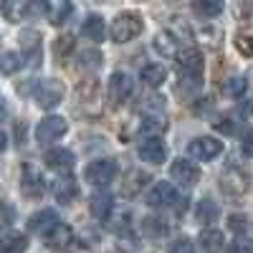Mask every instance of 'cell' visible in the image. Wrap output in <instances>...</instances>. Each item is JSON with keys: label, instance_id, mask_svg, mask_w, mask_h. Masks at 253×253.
Masks as SVG:
<instances>
[{"label": "cell", "instance_id": "obj_13", "mask_svg": "<svg viewBox=\"0 0 253 253\" xmlns=\"http://www.w3.org/2000/svg\"><path fill=\"white\" fill-rule=\"evenodd\" d=\"M170 172H172V177H175L180 185H185V187L195 185V182H198V177H200L198 167H195L193 162H190V160H175Z\"/></svg>", "mask_w": 253, "mask_h": 253}, {"label": "cell", "instance_id": "obj_1", "mask_svg": "<svg viewBox=\"0 0 253 253\" xmlns=\"http://www.w3.org/2000/svg\"><path fill=\"white\" fill-rule=\"evenodd\" d=\"M220 187H223V193L230 195V198L243 195L246 190L251 187V172H248V167H243L241 162H228L225 170L220 172Z\"/></svg>", "mask_w": 253, "mask_h": 253}, {"label": "cell", "instance_id": "obj_25", "mask_svg": "<svg viewBox=\"0 0 253 253\" xmlns=\"http://www.w3.org/2000/svg\"><path fill=\"white\" fill-rule=\"evenodd\" d=\"M236 48H238L241 56L253 58V26H248V28L236 33Z\"/></svg>", "mask_w": 253, "mask_h": 253}, {"label": "cell", "instance_id": "obj_30", "mask_svg": "<svg viewBox=\"0 0 253 253\" xmlns=\"http://www.w3.org/2000/svg\"><path fill=\"white\" fill-rule=\"evenodd\" d=\"M101 66V53L99 51H81L79 56V69L81 71H96Z\"/></svg>", "mask_w": 253, "mask_h": 253}, {"label": "cell", "instance_id": "obj_12", "mask_svg": "<svg viewBox=\"0 0 253 253\" xmlns=\"http://www.w3.org/2000/svg\"><path fill=\"white\" fill-rule=\"evenodd\" d=\"M56 225H58V218H56V210H51V208L38 210L28 220V230L31 233H38V236H48Z\"/></svg>", "mask_w": 253, "mask_h": 253}, {"label": "cell", "instance_id": "obj_15", "mask_svg": "<svg viewBox=\"0 0 253 253\" xmlns=\"http://www.w3.org/2000/svg\"><path fill=\"white\" fill-rule=\"evenodd\" d=\"M46 165L56 172H69L76 165V157H74L71 150H48L46 152Z\"/></svg>", "mask_w": 253, "mask_h": 253}, {"label": "cell", "instance_id": "obj_23", "mask_svg": "<svg viewBox=\"0 0 253 253\" xmlns=\"http://www.w3.org/2000/svg\"><path fill=\"white\" fill-rule=\"evenodd\" d=\"M26 248H28V236L23 233H8L3 243H0L3 253H26Z\"/></svg>", "mask_w": 253, "mask_h": 253}, {"label": "cell", "instance_id": "obj_14", "mask_svg": "<svg viewBox=\"0 0 253 253\" xmlns=\"http://www.w3.org/2000/svg\"><path fill=\"white\" fill-rule=\"evenodd\" d=\"M53 195H56V200H58L61 205L74 203V198L79 195V185H76V180L69 177V175H61V177L53 182Z\"/></svg>", "mask_w": 253, "mask_h": 253}, {"label": "cell", "instance_id": "obj_37", "mask_svg": "<svg viewBox=\"0 0 253 253\" xmlns=\"http://www.w3.org/2000/svg\"><path fill=\"white\" fill-rule=\"evenodd\" d=\"M167 253H195V246H193V241L180 238V241H175L170 246V251H167Z\"/></svg>", "mask_w": 253, "mask_h": 253}, {"label": "cell", "instance_id": "obj_5", "mask_svg": "<svg viewBox=\"0 0 253 253\" xmlns=\"http://www.w3.org/2000/svg\"><path fill=\"white\" fill-rule=\"evenodd\" d=\"M187 155H193L195 160H203V162H210L218 155H223V142L215 139V137H198V139L190 142Z\"/></svg>", "mask_w": 253, "mask_h": 253}, {"label": "cell", "instance_id": "obj_11", "mask_svg": "<svg viewBox=\"0 0 253 253\" xmlns=\"http://www.w3.org/2000/svg\"><path fill=\"white\" fill-rule=\"evenodd\" d=\"M165 157H167V147L160 137H147L144 142H139V160L150 165H162Z\"/></svg>", "mask_w": 253, "mask_h": 253}, {"label": "cell", "instance_id": "obj_29", "mask_svg": "<svg viewBox=\"0 0 253 253\" xmlns=\"http://www.w3.org/2000/svg\"><path fill=\"white\" fill-rule=\"evenodd\" d=\"M195 10L205 18H215L223 13V0H195Z\"/></svg>", "mask_w": 253, "mask_h": 253}, {"label": "cell", "instance_id": "obj_36", "mask_svg": "<svg viewBox=\"0 0 253 253\" xmlns=\"http://www.w3.org/2000/svg\"><path fill=\"white\" fill-rule=\"evenodd\" d=\"M225 253H253V241L251 238H236L228 246Z\"/></svg>", "mask_w": 253, "mask_h": 253}, {"label": "cell", "instance_id": "obj_8", "mask_svg": "<svg viewBox=\"0 0 253 253\" xmlns=\"http://www.w3.org/2000/svg\"><path fill=\"white\" fill-rule=\"evenodd\" d=\"M43 175L36 170V165H23V170H20V190H23L26 198H41L43 195Z\"/></svg>", "mask_w": 253, "mask_h": 253}, {"label": "cell", "instance_id": "obj_33", "mask_svg": "<svg viewBox=\"0 0 253 253\" xmlns=\"http://www.w3.org/2000/svg\"><path fill=\"white\" fill-rule=\"evenodd\" d=\"M142 230L150 238H160V236H165L167 233V225L162 223V220H157V218H150V220H144L142 223Z\"/></svg>", "mask_w": 253, "mask_h": 253}, {"label": "cell", "instance_id": "obj_35", "mask_svg": "<svg viewBox=\"0 0 253 253\" xmlns=\"http://www.w3.org/2000/svg\"><path fill=\"white\" fill-rule=\"evenodd\" d=\"M48 10H51L48 0H28V5L23 8V13H26L28 18H38V15H43V13H48Z\"/></svg>", "mask_w": 253, "mask_h": 253}, {"label": "cell", "instance_id": "obj_16", "mask_svg": "<svg viewBox=\"0 0 253 253\" xmlns=\"http://www.w3.org/2000/svg\"><path fill=\"white\" fill-rule=\"evenodd\" d=\"M112 205H114V198L109 193H96L89 200V210L96 220H107L112 215Z\"/></svg>", "mask_w": 253, "mask_h": 253}, {"label": "cell", "instance_id": "obj_26", "mask_svg": "<svg viewBox=\"0 0 253 253\" xmlns=\"http://www.w3.org/2000/svg\"><path fill=\"white\" fill-rule=\"evenodd\" d=\"M246 89H248L246 76H233V79H228V81L223 84V94L230 96V99H241V96L246 94Z\"/></svg>", "mask_w": 253, "mask_h": 253}, {"label": "cell", "instance_id": "obj_22", "mask_svg": "<svg viewBox=\"0 0 253 253\" xmlns=\"http://www.w3.org/2000/svg\"><path fill=\"white\" fill-rule=\"evenodd\" d=\"M155 48L162 53V56H167V58H175L180 51H177V41H175V36L170 33V31H165V33H157V38H155Z\"/></svg>", "mask_w": 253, "mask_h": 253}, {"label": "cell", "instance_id": "obj_18", "mask_svg": "<svg viewBox=\"0 0 253 253\" xmlns=\"http://www.w3.org/2000/svg\"><path fill=\"white\" fill-rule=\"evenodd\" d=\"M81 33L86 36L89 41H94V43L104 41V36H107V26H104V18H101V15H89L86 20H84V26H81Z\"/></svg>", "mask_w": 253, "mask_h": 253}, {"label": "cell", "instance_id": "obj_10", "mask_svg": "<svg viewBox=\"0 0 253 253\" xmlns=\"http://www.w3.org/2000/svg\"><path fill=\"white\" fill-rule=\"evenodd\" d=\"M132 96V79L124 71H114L109 79V101L112 104H122Z\"/></svg>", "mask_w": 253, "mask_h": 253}, {"label": "cell", "instance_id": "obj_19", "mask_svg": "<svg viewBox=\"0 0 253 253\" xmlns=\"http://www.w3.org/2000/svg\"><path fill=\"white\" fill-rule=\"evenodd\" d=\"M139 79H142V84H147V86L155 89V86H162V84H165L167 71H165V66H160V63H150V66L142 69Z\"/></svg>", "mask_w": 253, "mask_h": 253}, {"label": "cell", "instance_id": "obj_17", "mask_svg": "<svg viewBox=\"0 0 253 253\" xmlns=\"http://www.w3.org/2000/svg\"><path fill=\"white\" fill-rule=\"evenodd\" d=\"M71 241H74V233H71V228H69V225H63V223H58V225L51 230V233L46 236V246L53 248V251L66 248Z\"/></svg>", "mask_w": 253, "mask_h": 253}, {"label": "cell", "instance_id": "obj_7", "mask_svg": "<svg viewBox=\"0 0 253 253\" xmlns=\"http://www.w3.org/2000/svg\"><path fill=\"white\" fill-rule=\"evenodd\" d=\"M144 203L150 208H170L177 203V190L170 182H157L150 187V193L144 195Z\"/></svg>", "mask_w": 253, "mask_h": 253}, {"label": "cell", "instance_id": "obj_20", "mask_svg": "<svg viewBox=\"0 0 253 253\" xmlns=\"http://www.w3.org/2000/svg\"><path fill=\"white\" fill-rule=\"evenodd\" d=\"M142 129H144L147 134H152V137L162 134V132L167 129V117L160 114V112H150V114L142 119Z\"/></svg>", "mask_w": 253, "mask_h": 253}, {"label": "cell", "instance_id": "obj_6", "mask_svg": "<svg viewBox=\"0 0 253 253\" xmlns=\"http://www.w3.org/2000/svg\"><path fill=\"white\" fill-rule=\"evenodd\" d=\"M117 175V162L114 160H94L89 167H86V180L96 187H104L109 185Z\"/></svg>", "mask_w": 253, "mask_h": 253}, {"label": "cell", "instance_id": "obj_39", "mask_svg": "<svg viewBox=\"0 0 253 253\" xmlns=\"http://www.w3.org/2000/svg\"><path fill=\"white\" fill-rule=\"evenodd\" d=\"M241 152H243L246 157L253 160V129L243 134V139H241Z\"/></svg>", "mask_w": 253, "mask_h": 253}, {"label": "cell", "instance_id": "obj_21", "mask_svg": "<svg viewBox=\"0 0 253 253\" xmlns=\"http://www.w3.org/2000/svg\"><path fill=\"white\" fill-rule=\"evenodd\" d=\"M200 248L205 253H220L223 251V233L220 230H203L200 233Z\"/></svg>", "mask_w": 253, "mask_h": 253}, {"label": "cell", "instance_id": "obj_24", "mask_svg": "<svg viewBox=\"0 0 253 253\" xmlns=\"http://www.w3.org/2000/svg\"><path fill=\"white\" fill-rule=\"evenodd\" d=\"M99 99H101V96H99L96 81H84V84H79V101H81L86 109H91V104H96Z\"/></svg>", "mask_w": 253, "mask_h": 253}, {"label": "cell", "instance_id": "obj_27", "mask_svg": "<svg viewBox=\"0 0 253 253\" xmlns=\"http://www.w3.org/2000/svg\"><path fill=\"white\" fill-rule=\"evenodd\" d=\"M126 180H129V182H124V185H122V190H124V193L132 198V195H137L139 190L147 185L150 175H147V172H129V175H126Z\"/></svg>", "mask_w": 253, "mask_h": 253}, {"label": "cell", "instance_id": "obj_31", "mask_svg": "<svg viewBox=\"0 0 253 253\" xmlns=\"http://www.w3.org/2000/svg\"><path fill=\"white\" fill-rule=\"evenodd\" d=\"M48 13H51V15H48V20H51V23H53V26H61L63 20L69 18V13H71V5L66 3V0H61V3H56V5H53Z\"/></svg>", "mask_w": 253, "mask_h": 253}, {"label": "cell", "instance_id": "obj_40", "mask_svg": "<svg viewBox=\"0 0 253 253\" xmlns=\"http://www.w3.org/2000/svg\"><path fill=\"white\" fill-rule=\"evenodd\" d=\"M238 114H241V117H251V114H253V99H248V101H246V107H241V109H238Z\"/></svg>", "mask_w": 253, "mask_h": 253}, {"label": "cell", "instance_id": "obj_32", "mask_svg": "<svg viewBox=\"0 0 253 253\" xmlns=\"http://www.w3.org/2000/svg\"><path fill=\"white\" fill-rule=\"evenodd\" d=\"M215 218H218L215 203H213V200H203L200 208H198V220H200V223H213Z\"/></svg>", "mask_w": 253, "mask_h": 253}, {"label": "cell", "instance_id": "obj_34", "mask_svg": "<svg viewBox=\"0 0 253 253\" xmlns=\"http://www.w3.org/2000/svg\"><path fill=\"white\" fill-rule=\"evenodd\" d=\"M74 36H69V33H63L61 38H56V43H53V51H56V56L61 58V56H69L71 51H74Z\"/></svg>", "mask_w": 253, "mask_h": 253}, {"label": "cell", "instance_id": "obj_4", "mask_svg": "<svg viewBox=\"0 0 253 253\" xmlns=\"http://www.w3.org/2000/svg\"><path fill=\"white\" fill-rule=\"evenodd\" d=\"M177 66H180V79L185 81H198L203 74V53L198 48H185L177 53Z\"/></svg>", "mask_w": 253, "mask_h": 253}, {"label": "cell", "instance_id": "obj_2", "mask_svg": "<svg viewBox=\"0 0 253 253\" xmlns=\"http://www.w3.org/2000/svg\"><path fill=\"white\" fill-rule=\"evenodd\" d=\"M142 28H144V23H142V18L137 13H122V15L114 18L109 33H112L114 43H126V41L137 38L142 33Z\"/></svg>", "mask_w": 253, "mask_h": 253}, {"label": "cell", "instance_id": "obj_28", "mask_svg": "<svg viewBox=\"0 0 253 253\" xmlns=\"http://www.w3.org/2000/svg\"><path fill=\"white\" fill-rule=\"evenodd\" d=\"M26 63V58L20 56V53H13V51H8V53H3L0 56V69H3V74H15V71H20V66Z\"/></svg>", "mask_w": 253, "mask_h": 253}, {"label": "cell", "instance_id": "obj_3", "mask_svg": "<svg viewBox=\"0 0 253 253\" xmlns=\"http://www.w3.org/2000/svg\"><path fill=\"white\" fill-rule=\"evenodd\" d=\"M66 132H69V122L63 117H53L51 114L46 119H41V124L36 126V139H38V144H53Z\"/></svg>", "mask_w": 253, "mask_h": 253}, {"label": "cell", "instance_id": "obj_38", "mask_svg": "<svg viewBox=\"0 0 253 253\" xmlns=\"http://www.w3.org/2000/svg\"><path fill=\"white\" fill-rule=\"evenodd\" d=\"M3 13H5L8 20H15L18 13H20V3L18 0H3Z\"/></svg>", "mask_w": 253, "mask_h": 253}, {"label": "cell", "instance_id": "obj_9", "mask_svg": "<svg viewBox=\"0 0 253 253\" xmlns=\"http://www.w3.org/2000/svg\"><path fill=\"white\" fill-rule=\"evenodd\" d=\"M61 99H63V84H61V81L48 79V81H43V84H38V89H36V101H38V107L51 109V107H56Z\"/></svg>", "mask_w": 253, "mask_h": 253}]
</instances>
